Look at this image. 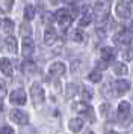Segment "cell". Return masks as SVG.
Listing matches in <instances>:
<instances>
[{"instance_id": "6da1fadb", "label": "cell", "mask_w": 133, "mask_h": 134, "mask_svg": "<svg viewBox=\"0 0 133 134\" xmlns=\"http://www.w3.org/2000/svg\"><path fill=\"white\" fill-rule=\"evenodd\" d=\"M30 97H32V103L35 105H41L45 99V95H44V89L38 83H33L32 87H30Z\"/></svg>"}, {"instance_id": "7a4b0ae2", "label": "cell", "mask_w": 133, "mask_h": 134, "mask_svg": "<svg viewBox=\"0 0 133 134\" xmlns=\"http://www.w3.org/2000/svg\"><path fill=\"white\" fill-rule=\"evenodd\" d=\"M115 14L120 18H130L132 17V3H129V2H118L115 5Z\"/></svg>"}, {"instance_id": "3957f363", "label": "cell", "mask_w": 133, "mask_h": 134, "mask_svg": "<svg viewBox=\"0 0 133 134\" xmlns=\"http://www.w3.org/2000/svg\"><path fill=\"white\" fill-rule=\"evenodd\" d=\"M108 8H109V3H104V2H98L94 5V20L97 21H103V20H106L108 17Z\"/></svg>"}, {"instance_id": "277c9868", "label": "cell", "mask_w": 133, "mask_h": 134, "mask_svg": "<svg viewBox=\"0 0 133 134\" xmlns=\"http://www.w3.org/2000/svg\"><path fill=\"white\" fill-rule=\"evenodd\" d=\"M54 20H56V23H59L60 26L71 24L73 14L70 12L68 9H59V11H56V14H54Z\"/></svg>"}, {"instance_id": "5b68a950", "label": "cell", "mask_w": 133, "mask_h": 134, "mask_svg": "<svg viewBox=\"0 0 133 134\" xmlns=\"http://www.w3.org/2000/svg\"><path fill=\"white\" fill-rule=\"evenodd\" d=\"M114 42L116 45H121V47L130 45V42H132V33L129 30H120L116 35H114Z\"/></svg>"}, {"instance_id": "8992f818", "label": "cell", "mask_w": 133, "mask_h": 134, "mask_svg": "<svg viewBox=\"0 0 133 134\" xmlns=\"http://www.w3.org/2000/svg\"><path fill=\"white\" fill-rule=\"evenodd\" d=\"M9 119H11L12 122L18 124V125H26V124L29 122V116H27V113H24L21 110L14 109L11 113H9Z\"/></svg>"}, {"instance_id": "52a82bcc", "label": "cell", "mask_w": 133, "mask_h": 134, "mask_svg": "<svg viewBox=\"0 0 133 134\" xmlns=\"http://www.w3.org/2000/svg\"><path fill=\"white\" fill-rule=\"evenodd\" d=\"M26 93H24V91H21V89H17V91H12L11 93H9V101H11L14 105H23V104H26Z\"/></svg>"}, {"instance_id": "ba28073f", "label": "cell", "mask_w": 133, "mask_h": 134, "mask_svg": "<svg viewBox=\"0 0 133 134\" xmlns=\"http://www.w3.org/2000/svg\"><path fill=\"white\" fill-rule=\"evenodd\" d=\"M35 51V45H33V41L30 38H24V41L21 42V54L29 60V57L33 54Z\"/></svg>"}, {"instance_id": "9c48e42d", "label": "cell", "mask_w": 133, "mask_h": 134, "mask_svg": "<svg viewBox=\"0 0 133 134\" xmlns=\"http://www.w3.org/2000/svg\"><path fill=\"white\" fill-rule=\"evenodd\" d=\"M65 71H66V68H65V65H64L62 62H54V63H52L50 68H48L50 75H54V77H60V75H64Z\"/></svg>"}, {"instance_id": "30bf717a", "label": "cell", "mask_w": 133, "mask_h": 134, "mask_svg": "<svg viewBox=\"0 0 133 134\" xmlns=\"http://www.w3.org/2000/svg\"><path fill=\"white\" fill-rule=\"evenodd\" d=\"M74 110H76L77 113H82V115H85V116H89L91 122L95 121V118L92 116V109H91L86 103H77V104H74Z\"/></svg>"}, {"instance_id": "8fae6325", "label": "cell", "mask_w": 133, "mask_h": 134, "mask_svg": "<svg viewBox=\"0 0 133 134\" xmlns=\"http://www.w3.org/2000/svg\"><path fill=\"white\" fill-rule=\"evenodd\" d=\"M129 89H130V81H127V80H118V81L114 83V91L118 97H121L122 93H126Z\"/></svg>"}, {"instance_id": "7c38bea8", "label": "cell", "mask_w": 133, "mask_h": 134, "mask_svg": "<svg viewBox=\"0 0 133 134\" xmlns=\"http://www.w3.org/2000/svg\"><path fill=\"white\" fill-rule=\"evenodd\" d=\"M92 18H94V14H92V11H91L89 8H86L83 12H82L80 20H79V24H80V27H86V26H89L91 21H92Z\"/></svg>"}, {"instance_id": "4fadbf2b", "label": "cell", "mask_w": 133, "mask_h": 134, "mask_svg": "<svg viewBox=\"0 0 133 134\" xmlns=\"http://www.w3.org/2000/svg\"><path fill=\"white\" fill-rule=\"evenodd\" d=\"M116 115H118V119H121V121L127 119L129 115H130V104L126 103V101H122V103L118 105V111H116Z\"/></svg>"}, {"instance_id": "5bb4252c", "label": "cell", "mask_w": 133, "mask_h": 134, "mask_svg": "<svg viewBox=\"0 0 133 134\" xmlns=\"http://www.w3.org/2000/svg\"><path fill=\"white\" fill-rule=\"evenodd\" d=\"M0 69H2V72L5 74V75L11 77L12 72H14V66H12V62L9 60V59L3 57V59L0 60Z\"/></svg>"}, {"instance_id": "9a60e30c", "label": "cell", "mask_w": 133, "mask_h": 134, "mask_svg": "<svg viewBox=\"0 0 133 134\" xmlns=\"http://www.w3.org/2000/svg\"><path fill=\"white\" fill-rule=\"evenodd\" d=\"M54 41H56V30L53 27H47L45 32H44V42L47 45H52Z\"/></svg>"}, {"instance_id": "2e32d148", "label": "cell", "mask_w": 133, "mask_h": 134, "mask_svg": "<svg viewBox=\"0 0 133 134\" xmlns=\"http://www.w3.org/2000/svg\"><path fill=\"white\" fill-rule=\"evenodd\" d=\"M101 59H103V62H106V63L112 62L115 59V50L110 48V47H104V48L101 50Z\"/></svg>"}, {"instance_id": "e0dca14e", "label": "cell", "mask_w": 133, "mask_h": 134, "mask_svg": "<svg viewBox=\"0 0 133 134\" xmlns=\"http://www.w3.org/2000/svg\"><path fill=\"white\" fill-rule=\"evenodd\" d=\"M83 128V119L82 118H74L70 121V130L73 133H80Z\"/></svg>"}, {"instance_id": "ac0fdd59", "label": "cell", "mask_w": 133, "mask_h": 134, "mask_svg": "<svg viewBox=\"0 0 133 134\" xmlns=\"http://www.w3.org/2000/svg\"><path fill=\"white\" fill-rule=\"evenodd\" d=\"M21 71H23L24 74H27V75L35 74L36 72V65L32 60H24L23 63H21Z\"/></svg>"}, {"instance_id": "d6986e66", "label": "cell", "mask_w": 133, "mask_h": 134, "mask_svg": "<svg viewBox=\"0 0 133 134\" xmlns=\"http://www.w3.org/2000/svg\"><path fill=\"white\" fill-rule=\"evenodd\" d=\"M5 45H6V50L8 51H11V53H17L18 48H17V39L14 36H6L5 38Z\"/></svg>"}, {"instance_id": "ffe728a7", "label": "cell", "mask_w": 133, "mask_h": 134, "mask_svg": "<svg viewBox=\"0 0 133 134\" xmlns=\"http://www.w3.org/2000/svg\"><path fill=\"white\" fill-rule=\"evenodd\" d=\"M71 38L76 41V42H83L85 39H86V35H85L83 32L80 30V29H76V30H73Z\"/></svg>"}, {"instance_id": "44dd1931", "label": "cell", "mask_w": 133, "mask_h": 134, "mask_svg": "<svg viewBox=\"0 0 133 134\" xmlns=\"http://www.w3.org/2000/svg\"><path fill=\"white\" fill-rule=\"evenodd\" d=\"M33 17H35V6L33 5H27L26 9H24V18L27 21H30V20H33Z\"/></svg>"}, {"instance_id": "7402d4cb", "label": "cell", "mask_w": 133, "mask_h": 134, "mask_svg": "<svg viewBox=\"0 0 133 134\" xmlns=\"http://www.w3.org/2000/svg\"><path fill=\"white\" fill-rule=\"evenodd\" d=\"M114 72L116 74V75H126L127 72H129V68L124 65V63H116L114 68Z\"/></svg>"}, {"instance_id": "603a6c76", "label": "cell", "mask_w": 133, "mask_h": 134, "mask_svg": "<svg viewBox=\"0 0 133 134\" xmlns=\"http://www.w3.org/2000/svg\"><path fill=\"white\" fill-rule=\"evenodd\" d=\"M12 5H14V2H9V0H0V12H9L11 11Z\"/></svg>"}, {"instance_id": "cb8c5ba5", "label": "cell", "mask_w": 133, "mask_h": 134, "mask_svg": "<svg viewBox=\"0 0 133 134\" xmlns=\"http://www.w3.org/2000/svg\"><path fill=\"white\" fill-rule=\"evenodd\" d=\"M88 79H89L91 81H94V83H98V81L101 80V71H100V69H94L92 72H89Z\"/></svg>"}, {"instance_id": "d4e9b609", "label": "cell", "mask_w": 133, "mask_h": 134, "mask_svg": "<svg viewBox=\"0 0 133 134\" xmlns=\"http://www.w3.org/2000/svg\"><path fill=\"white\" fill-rule=\"evenodd\" d=\"M3 30H5L6 33H9V35L12 33V30H14V23H12V20L6 18L5 21H3Z\"/></svg>"}, {"instance_id": "484cf974", "label": "cell", "mask_w": 133, "mask_h": 134, "mask_svg": "<svg viewBox=\"0 0 133 134\" xmlns=\"http://www.w3.org/2000/svg\"><path fill=\"white\" fill-rule=\"evenodd\" d=\"M91 98H92V91L88 89V87H82V99L89 101Z\"/></svg>"}, {"instance_id": "4316f807", "label": "cell", "mask_w": 133, "mask_h": 134, "mask_svg": "<svg viewBox=\"0 0 133 134\" xmlns=\"http://www.w3.org/2000/svg\"><path fill=\"white\" fill-rule=\"evenodd\" d=\"M6 97V83L3 80H0V101Z\"/></svg>"}, {"instance_id": "83f0119b", "label": "cell", "mask_w": 133, "mask_h": 134, "mask_svg": "<svg viewBox=\"0 0 133 134\" xmlns=\"http://www.w3.org/2000/svg\"><path fill=\"white\" fill-rule=\"evenodd\" d=\"M0 134H15V131H14L11 127H5L2 131H0Z\"/></svg>"}, {"instance_id": "f1b7e54d", "label": "cell", "mask_w": 133, "mask_h": 134, "mask_svg": "<svg viewBox=\"0 0 133 134\" xmlns=\"http://www.w3.org/2000/svg\"><path fill=\"white\" fill-rule=\"evenodd\" d=\"M108 111H109V104H101V113L106 115Z\"/></svg>"}, {"instance_id": "f546056e", "label": "cell", "mask_w": 133, "mask_h": 134, "mask_svg": "<svg viewBox=\"0 0 133 134\" xmlns=\"http://www.w3.org/2000/svg\"><path fill=\"white\" fill-rule=\"evenodd\" d=\"M127 30L130 32V33H133V20L130 21V24H129V29H127Z\"/></svg>"}, {"instance_id": "4dcf8cb0", "label": "cell", "mask_w": 133, "mask_h": 134, "mask_svg": "<svg viewBox=\"0 0 133 134\" xmlns=\"http://www.w3.org/2000/svg\"><path fill=\"white\" fill-rule=\"evenodd\" d=\"M85 134H94V131H86Z\"/></svg>"}, {"instance_id": "1f68e13d", "label": "cell", "mask_w": 133, "mask_h": 134, "mask_svg": "<svg viewBox=\"0 0 133 134\" xmlns=\"http://www.w3.org/2000/svg\"><path fill=\"white\" fill-rule=\"evenodd\" d=\"M2 110H3V104L0 103V111H2Z\"/></svg>"}, {"instance_id": "d6a6232c", "label": "cell", "mask_w": 133, "mask_h": 134, "mask_svg": "<svg viewBox=\"0 0 133 134\" xmlns=\"http://www.w3.org/2000/svg\"><path fill=\"white\" fill-rule=\"evenodd\" d=\"M106 134H116V133H114V131H109V133H106Z\"/></svg>"}]
</instances>
